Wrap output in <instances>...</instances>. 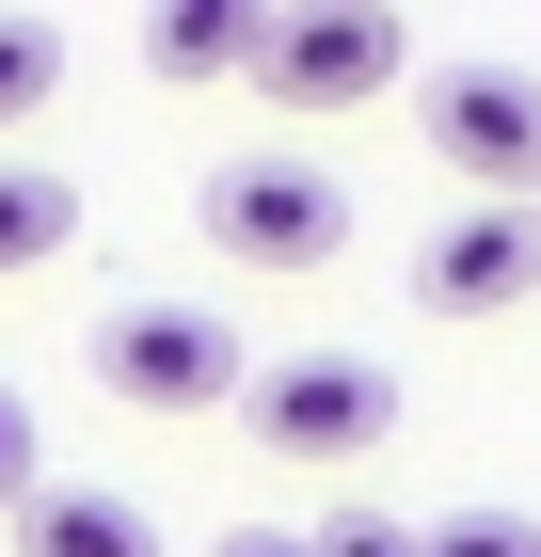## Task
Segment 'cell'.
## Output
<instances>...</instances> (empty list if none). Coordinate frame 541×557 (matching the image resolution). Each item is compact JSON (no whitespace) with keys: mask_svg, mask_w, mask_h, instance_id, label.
I'll return each instance as SVG.
<instances>
[{"mask_svg":"<svg viewBox=\"0 0 541 557\" xmlns=\"http://www.w3.org/2000/svg\"><path fill=\"white\" fill-rule=\"evenodd\" d=\"M223 557H319V542H287V525H239V542H223Z\"/></svg>","mask_w":541,"mask_h":557,"instance_id":"cell-14","label":"cell"},{"mask_svg":"<svg viewBox=\"0 0 541 557\" xmlns=\"http://www.w3.org/2000/svg\"><path fill=\"white\" fill-rule=\"evenodd\" d=\"M319 557H415V525H398V510H334Z\"/></svg>","mask_w":541,"mask_h":557,"instance_id":"cell-13","label":"cell"},{"mask_svg":"<svg viewBox=\"0 0 541 557\" xmlns=\"http://www.w3.org/2000/svg\"><path fill=\"white\" fill-rule=\"evenodd\" d=\"M208 239L223 256H255V271H334L351 256V175H319L303 144H255V160H208Z\"/></svg>","mask_w":541,"mask_h":557,"instance_id":"cell-1","label":"cell"},{"mask_svg":"<svg viewBox=\"0 0 541 557\" xmlns=\"http://www.w3.org/2000/svg\"><path fill=\"white\" fill-rule=\"evenodd\" d=\"M33 494H48V462H33V398L0 383V510H33Z\"/></svg>","mask_w":541,"mask_h":557,"instance_id":"cell-12","label":"cell"},{"mask_svg":"<svg viewBox=\"0 0 541 557\" xmlns=\"http://www.w3.org/2000/svg\"><path fill=\"white\" fill-rule=\"evenodd\" d=\"M382 81H415L398 0H271V48H255V96L271 112H367Z\"/></svg>","mask_w":541,"mask_h":557,"instance_id":"cell-2","label":"cell"},{"mask_svg":"<svg viewBox=\"0 0 541 557\" xmlns=\"http://www.w3.org/2000/svg\"><path fill=\"white\" fill-rule=\"evenodd\" d=\"M96 383L127 398V414H208V398L255 383V350L223 302H112L96 319Z\"/></svg>","mask_w":541,"mask_h":557,"instance_id":"cell-4","label":"cell"},{"mask_svg":"<svg viewBox=\"0 0 541 557\" xmlns=\"http://www.w3.org/2000/svg\"><path fill=\"white\" fill-rule=\"evenodd\" d=\"M64 64H81L64 16H0V128H33L48 96H64Z\"/></svg>","mask_w":541,"mask_h":557,"instance_id":"cell-10","label":"cell"},{"mask_svg":"<svg viewBox=\"0 0 541 557\" xmlns=\"http://www.w3.org/2000/svg\"><path fill=\"white\" fill-rule=\"evenodd\" d=\"M415 112H430V160L478 208H541V64H430Z\"/></svg>","mask_w":541,"mask_h":557,"instance_id":"cell-3","label":"cell"},{"mask_svg":"<svg viewBox=\"0 0 541 557\" xmlns=\"http://www.w3.org/2000/svg\"><path fill=\"white\" fill-rule=\"evenodd\" d=\"M415 557H541V525L526 510H446V525H415Z\"/></svg>","mask_w":541,"mask_h":557,"instance_id":"cell-11","label":"cell"},{"mask_svg":"<svg viewBox=\"0 0 541 557\" xmlns=\"http://www.w3.org/2000/svg\"><path fill=\"white\" fill-rule=\"evenodd\" d=\"M415 302L430 319H509V302H541V208H446L415 239Z\"/></svg>","mask_w":541,"mask_h":557,"instance_id":"cell-6","label":"cell"},{"mask_svg":"<svg viewBox=\"0 0 541 557\" xmlns=\"http://www.w3.org/2000/svg\"><path fill=\"white\" fill-rule=\"evenodd\" d=\"M64 239H81V175L64 160H0V271L64 256Z\"/></svg>","mask_w":541,"mask_h":557,"instance_id":"cell-9","label":"cell"},{"mask_svg":"<svg viewBox=\"0 0 541 557\" xmlns=\"http://www.w3.org/2000/svg\"><path fill=\"white\" fill-rule=\"evenodd\" d=\"M255 48H271V0H160L144 16L160 81H255Z\"/></svg>","mask_w":541,"mask_h":557,"instance_id":"cell-7","label":"cell"},{"mask_svg":"<svg viewBox=\"0 0 541 557\" xmlns=\"http://www.w3.org/2000/svg\"><path fill=\"white\" fill-rule=\"evenodd\" d=\"M16 557H175V542L127 510V494H64V478H48L33 510H16Z\"/></svg>","mask_w":541,"mask_h":557,"instance_id":"cell-8","label":"cell"},{"mask_svg":"<svg viewBox=\"0 0 541 557\" xmlns=\"http://www.w3.org/2000/svg\"><path fill=\"white\" fill-rule=\"evenodd\" d=\"M239 430L271 462H367L382 430H398V367H367V350H287V367L239 383Z\"/></svg>","mask_w":541,"mask_h":557,"instance_id":"cell-5","label":"cell"}]
</instances>
